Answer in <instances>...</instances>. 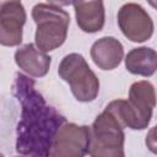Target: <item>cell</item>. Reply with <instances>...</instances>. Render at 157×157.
Listing matches in <instances>:
<instances>
[{
	"label": "cell",
	"instance_id": "cell-1",
	"mask_svg": "<svg viewBox=\"0 0 157 157\" xmlns=\"http://www.w3.org/2000/svg\"><path fill=\"white\" fill-rule=\"evenodd\" d=\"M13 92L21 101V120L17 125L16 151L27 156H49L54 136L63 123L61 117L49 107L34 90L33 82L23 75H17Z\"/></svg>",
	"mask_w": 157,
	"mask_h": 157
},
{
	"label": "cell",
	"instance_id": "cell-2",
	"mask_svg": "<svg viewBox=\"0 0 157 157\" xmlns=\"http://www.w3.org/2000/svg\"><path fill=\"white\" fill-rule=\"evenodd\" d=\"M157 104L155 86L146 80L134 82L129 88L128 99L112 101L105 108L109 109L123 124L131 130H144L148 126L153 108Z\"/></svg>",
	"mask_w": 157,
	"mask_h": 157
},
{
	"label": "cell",
	"instance_id": "cell-3",
	"mask_svg": "<svg viewBox=\"0 0 157 157\" xmlns=\"http://www.w3.org/2000/svg\"><path fill=\"white\" fill-rule=\"evenodd\" d=\"M32 18L37 26L34 44L43 52L61 47L67 37L70 15L56 5L39 2L32 7Z\"/></svg>",
	"mask_w": 157,
	"mask_h": 157
},
{
	"label": "cell",
	"instance_id": "cell-4",
	"mask_svg": "<svg viewBox=\"0 0 157 157\" xmlns=\"http://www.w3.org/2000/svg\"><path fill=\"white\" fill-rule=\"evenodd\" d=\"M123 129L124 126L119 119L105 108L90 126L88 155L92 157H123L125 155V134Z\"/></svg>",
	"mask_w": 157,
	"mask_h": 157
},
{
	"label": "cell",
	"instance_id": "cell-5",
	"mask_svg": "<svg viewBox=\"0 0 157 157\" xmlns=\"http://www.w3.org/2000/svg\"><path fill=\"white\" fill-rule=\"evenodd\" d=\"M61 80L69 83L71 93L78 102H92L99 93V80L86 59L78 53L65 55L58 67Z\"/></svg>",
	"mask_w": 157,
	"mask_h": 157
},
{
	"label": "cell",
	"instance_id": "cell-6",
	"mask_svg": "<svg viewBox=\"0 0 157 157\" xmlns=\"http://www.w3.org/2000/svg\"><path fill=\"white\" fill-rule=\"evenodd\" d=\"M91 142V130L87 125L75 123H63L58 129L52 148L50 157H82L88 155Z\"/></svg>",
	"mask_w": 157,
	"mask_h": 157
},
{
	"label": "cell",
	"instance_id": "cell-7",
	"mask_svg": "<svg viewBox=\"0 0 157 157\" xmlns=\"http://www.w3.org/2000/svg\"><path fill=\"white\" fill-rule=\"evenodd\" d=\"M117 18L121 33L134 43H144L153 34V21L140 4H124L119 9Z\"/></svg>",
	"mask_w": 157,
	"mask_h": 157
},
{
	"label": "cell",
	"instance_id": "cell-8",
	"mask_svg": "<svg viewBox=\"0 0 157 157\" xmlns=\"http://www.w3.org/2000/svg\"><path fill=\"white\" fill-rule=\"evenodd\" d=\"M27 15L21 0H0V43L17 47L22 42Z\"/></svg>",
	"mask_w": 157,
	"mask_h": 157
},
{
	"label": "cell",
	"instance_id": "cell-9",
	"mask_svg": "<svg viewBox=\"0 0 157 157\" xmlns=\"http://www.w3.org/2000/svg\"><path fill=\"white\" fill-rule=\"evenodd\" d=\"M16 65L32 77H44L52 64V58L36 44L27 43L15 52Z\"/></svg>",
	"mask_w": 157,
	"mask_h": 157
},
{
	"label": "cell",
	"instance_id": "cell-10",
	"mask_svg": "<svg viewBox=\"0 0 157 157\" xmlns=\"http://www.w3.org/2000/svg\"><path fill=\"white\" fill-rule=\"evenodd\" d=\"M75 17L78 28L86 33H96L103 29L105 10L103 0H74Z\"/></svg>",
	"mask_w": 157,
	"mask_h": 157
},
{
	"label": "cell",
	"instance_id": "cell-11",
	"mask_svg": "<svg viewBox=\"0 0 157 157\" xmlns=\"http://www.w3.org/2000/svg\"><path fill=\"white\" fill-rule=\"evenodd\" d=\"M91 59L101 70H114L124 58V48L120 40L114 37H102L97 39L90 50Z\"/></svg>",
	"mask_w": 157,
	"mask_h": 157
},
{
	"label": "cell",
	"instance_id": "cell-12",
	"mask_svg": "<svg viewBox=\"0 0 157 157\" xmlns=\"http://www.w3.org/2000/svg\"><path fill=\"white\" fill-rule=\"evenodd\" d=\"M125 67L132 75L150 77L157 71V52L148 47L134 48L125 56Z\"/></svg>",
	"mask_w": 157,
	"mask_h": 157
},
{
	"label": "cell",
	"instance_id": "cell-13",
	"mask_svg": "<svg viewBox=\"0 0 157 157\" xmlns=\"http://www.w3.org/2000/svg\"><path fill=\"white\" fill-rule=\"evenodd\" d=\"M145 144H146V147L152 153L157 155V125H155L148 130L145 139Z\"/></svg>",
	"mask_w": 157,
	"mask_h": 157
},
{
	"label": "cell",
	"instance_id": "cell-14",
	"mask_svg": "<svg viewBox=\"0 0 157 157\" xmlns=\"http://www.w3.org/2000/svg\"><path fill=\"white\" fill-rule=\"evenodd\" d=\"M49 4L56 5V6H69L72 4L74 0H48Z\"/></svg>",
	"mask_w": 157,
	"mask_h": 157
},
{
	"label": "cell",
	"instance_id": "cell-15",
	"mask_svg": "<svg viewBox=\"0 0 157 157\" xmlns=\"http://www.w3.org/2000/svg\"><path fill=\"white\" fill-rule=\"evenodd\" d=\"M146 1L148 2V5L151 7H153L155 10H157V0H146Z\"/></svg>",
	"mask_w": 157,
	"mask_h": 157
}]
</instances>
